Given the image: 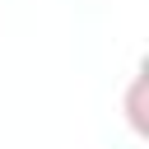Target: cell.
I'll return each mask as SVG.
<instances>
[{
	"mask_svg": "<svg viewBox=\"0 0 149 149\" xmlns=\"http://www.w3.org/2000/svg\"><path fill=\"white\" fill-rule=\"evenodd\" d=\"M126 121L140 140L149 135V79H144V70H135L126 84Z\"/></svg>",
	"mask_w": 149,
	"mask_h": 149,
	"instance_id": "cell-1",
	"label": "cell"
}]
</instances>
